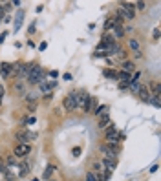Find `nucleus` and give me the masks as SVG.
I'll list each match as a JSON object with an SVG mask.
<instances>
[{
  "mask_svg": "<svg viewBox=\"0 0 161 181\" xmlns=\"http://www.w3.org/2000/svg\"><path fill=\"white\" fill-rule=\"evenodd\" d=\"M148 103H150V104H154V106H159V95H150Z\"/></svg>",
  "mask_w": 161,
  "mask_h": 181,
  "instance_id": "22",
  "label": "nucleus"
},
{
  "mask_svg": "<svg viewBox=\"0 0 161 181\" xmlns=\"http://www.w3.org/2000/svg\"><path fill=\"white\" fill-rule=\"evenodd\" d=\"M22 18H24V11L20 9V11H18V15H16V18H15V22H13V24H15V31H18V29H20V26H22Z\"/></svg>",
  "mask_w": 161,
  "mask_h": 181,
  "instance_id": "13",
  "label": "nucleus"
},
{
  "mask_svg": "<svg viewBox=\"0 0 161 181\" xmlns=\"http://www.w3.org/2000/svg\"><path fill=\"white\" fill-rule=\"evenodd\" d=\"M35 115H31V117H27V119H24V125H35Z\"/></svg>",
  "mask_w": 161,
  "mask_h": 181,
  "instance_id": "25",
  "label": "nucleus"
},
{
  "mask_svg": "<svg viewBox=\"0 0 161 181\" xmlns=\"http://www.w3.org/2000/svg\"><path fill=\"white\" fill-rule=\"evenodd\" d=\"M115 26H119V24L115 22V18H106V22H104V29H112V27H115Z\"/></svg>",
  "mask_w": 161,
  "mask_h": 181,
  "instance_id": "18",
  "label": "nucleus"
},
{
  "mask_svg": "<svg viewBox=\"0 0 161 181\" xmlns=\"http://www.w3.org/2000/svg\"><path fill=\"white\" fill-rule=\"evenodd\" d=\"M101 152L104 154V157L114 159V161L119 157V147H117V145H110V143H106V145L101 147Z\"/></svg>",
  "mask_w": 161,
  "mask_h": 181,
  "instance_id": "3",
  "label": "nucleus"
},
{
  "mask_svg": "<svg viewBox=\"0 0 161 181\" xmlns=\"http://www.w3.org/2000/svg\"><path fill=\"white\" fill-rule=\"evenodd\" d=\"M90 101H92V97L86 92H81L79 93V99H77V108H81L84 112H90Z\"/></svg>",
  "mask_w": 161,
  "mask_h": 181,
  "instance_id": "6",
  "label": "nucleus"
},
{
  "mask_svg": "<svg viewBox=\"0 0 161 181\" xmlns=\"http://www.w3.org/2000/svg\"><path fill=\"white\" fill-rule=\"evenodd\" d=\"M46 48H48V44H46V42H40V46H38V49H40V51H44Z\"/></svg>",
  "mask_w": 161,
  "mask_h": 181,
  "instance_id": "31",
  "label": "nucleus"
},
{
  "mask_svg": "<svg viewBox=\"0 0 161 181\" xmlns=\"http://www.w3.org/2000/svg\"><path fill=\"white\" fill-rule=\"evenodd\" d=\"M125 57H126V53H125V51L121 49V51L117 53V59H121V60H125Z\"/></svg>",
  "mask_w": 161,
  "mask_h": 181,
  "instance_id": "29",
  "label": "nucleus"
},
{
  "mask_svg": "<svg viewBox=\"0 0 161 181\" xmlns=\"http://www.w3.org/2000/svg\"><path fill=\"white\" fill-rule=\"evenodd\" d=\"M117 79L123 81V84H128L132 77H130V73H126V71H119V73H117Z\"/></svg>",
  "mask_w": 161,
  "mask_h": 181,
  "instance_id": "15",
  "label": "nucleus"
},
{
  "mask_svg": "<svg viewBox=\"0 0 161 181\" xmlns=\"http://www.w3.org/2000/svg\"><path fill=\"white\" fill-rule=\"evenodd\" d=\"M11 7H13V4H11V2H9V4H4V9H2V11H4V13H7V11H11Z\"/></svg>",
  "mask_w": 161,
  "mask_h": 181,
  "instance_id": "27",
  "label": "nucleus"
},
{
  "mask_svg": "<svg viewBox=\"0 0 161 181\" xmlns=\"http://www.w3.org/2000/svg\"><path fill=\"white\" fill-rule=\"evenodd\" d=\"M114 29H115V37H117V38H121V37H123V33H125V29H123L121 26H115Z\"/></svg>",
  "mask_w": 161,
  "mask_h": 181,
  "instance_id": "23",
  "label": "nucleus"
},
{
  "mask_svg": "<svg viewBox=\"0 0 161 181\" xmlns=\"http://www.w3.org/2000/svg\"><path fill=\"white\" fill-rule=\"evenodd\" d=\"M145 5H147L145 2H136V4H134V7H137L139 11H143V9H145Z\"/></svg>",
  "mask_w": 161,
  "mask_h": 181,
  "instance_id": "26",
  "label": "nucleus"
},
{
  "mask_svg": "<svg viewBox=\"0 0 161 181\" xmlns=\"http://www.w3.org/2000/svg\"><path fill=\"white\" fill-rule=\"evenodd\" d=\"M117 15H119L123 20H134V16H136V7H134V4H130V2H121Z\"/></svg>",
  "mask_w": 161,
  "mask_h": 181,
  "instance_id": "1",
  "label": "nucleus"
},
{
  "mask_svg": "<svg viewBox=\"0 0 161 181\" xmlns=\"http://www.w3.org/2000/svg\"><path fill=\"white\" fill-rule=\"evenodd\" d=\"M110 126H112L110 117H108V115H103L101 121H99V128H101V130H106V128H110Z\"/></svg>",
  "mask_w": 161,
  "mask_h": 181,
  "instance_id": "12",
  "label": "nucleus"
},
{
  "mask_svg": "<svg viewBox=\"0 0 161 181\" xmlns=\"http://www.w3.org/2000/svg\"><path fill=\"white\" fill-rule=\"evenodd\" d=\"M27 31H29V33H33V31H35V24H31V26L27 27Z\"/></svg>",
  "mask_w": 161,
  "mask_h": 181,
  "instance_id": "35",
  "label": "nucleus"
},
{
  "mask_svg": "<svg viewBox=\"0 0 161 181\" xmlns=\"http://www.w3.org/2000/svg\"><path fill=\"white\" fill-rule=\"evenodd\" d=\"M15 90H16L18 93H24V84H22V82H16V84H15Z\"/></svg>",
  "mask_w": 161,
  "mask_h": 181,
  "instance_id": "24",
  "label": "nucleus"
},
{
  "mask_svg": "<svg viewBox=\"0 0 161 181\" xmlns=\"http://www.w3.org/2000/svg\"><path fill=\"white\" fill-rule=\"evenodd\" d=\"M53 170H55V167H53V165H49V167L44 170V174H42V176H44V179H49V176L53 174Z\"/></svg>",
  "mask_w": 161,
  "mask_h": 181,
  "instance_id": "20",
  "label": "nucleus"
},
{
  "mask_svg": "<svg viewBox=\"0 0 161 181\" xmlns=\"http://www.w3.org/2000/svg\"><path fill=\"white\" fill-rule=\"evenodd\" d=\"M128 46H130L132 51H139V48H141V46H139V40H136V38H130V40H128Z\"/></svg>",
  "mask_w": 161,
  "mask_h": 181,
  "instance_id": "17",
  "label": "nucleus"
},
{
  "mask_svg": "<svg viewBox=\"0 0 161 181\" xmlns=\"http://www.w3.org/2000/svg\"><path fill=\"white\" fill-rule=\"evenodd\" d=\"M77 99H79V92H71L70 95L64 97V110L66 112H73L77 108Z\"/></svg>",
  "mask_w": 161,
  "mask_h": 181,
  "instance_id": "4",
  "label": "nucleus"
},
{
  "mask_svg": "<svg viewBox=\"0 0 161 181\" xmlns=\"http://www.w3.org/2000/svg\"><path fill=\"white\" fill-rule=\"evenodd\" d=\"M152 35H154V38H159V27H156V29L152 31Z\"/></svg>",
  "mask_w": 161,
  "mask_h": 181,
  "instance_id": "30",
  "label": "nucleus"
},
{
  "mask_svg": "<svg viewBox=\"0 0 161 181\" xmlns=\"http://www.w3.org/2000/svg\"><path fill=\"white\" fill-rule=\"evenodd\" d=\"M27 84H38L42 79H44V70L38 66V64H31L29 68V73H27Z\"/></svg>",
  "mask_w": 161,
  "mask_h": 181,
  "instance_id": "2",
  "label": "nucleus"
},
{
  "mask_svg": "<svg viewBox=\"0 0 161 181\" xmlns=\"http://www.w3.org/2000/svg\"><path fill=\"white\" fill-rule=\"evenodd\" d=\"M55 86H57V81H44V79H42V81L38 82V88H40L42 93H51V90H53Z\"/></svg>",
  "mask_w": 161,
  "mask_h": 181,
  "instance_id": "8",
  "label": "nucleus"
},
{
  "mask_svg": "<svg viewBox=\"0 0 161 181\" xmlns=\"http://www.w3.org/2000/svg\"><path fill=\"white\" fill-rule=\"evenodd\" d=\"M5 37H7V33H2V35H0V44H2L4 40H5Z\"/></svg>",
  "mask_w": 161,
  "mask_h": 181,
  "instance_id": "34",
  "label": "nucleus"
},
{
  "mask_svg": "<svg viewBox=\"0 0 161 181\" xmlns=\"http://www.w3.org/2000/svg\"><path fill=\"white\" fill-rule=\"evenodd\" d=\"M7 163L13 165V163H15V156H9V157H7Z\"/></svg>",
  "mask_w": 161,
  "mask_h": 181,
  "instance_id": "33",
  "label": "nucleus"
},
{
  "mask_svg": "<svg viewBox=\"0 0 161 181\" xmlns=\"http://www.w3.org/2000/svg\"><path fill=\"white\" fill-rule=\"evenodd\" d=\"M106 139L110 145H117L123 139V134H119V130L115 126H110V128H106Z\"/></svg>",
  "mask_w": 161,
  "mask_h": 181,
  "instance_id": "5",
  "label": "nucleus"
},
{
  "mask_svg": "<svg viewBox=\"0 0 161 181\" xmlns=\"http://www.w3.org/2000/svg\"><path fill=\"white\" fill-rule=\"evenodd\" d=\"M103 167L112 172V170L115 168V161H114V159H108V157H103Z\"/></svg>",
  "mask_w": 161,
  "mask_h": 181,
  "instance_id": "14",
  "label": "nucleus"
},
{
  "mask_svg": "<svg viewBox=\"0 0 161 181\" xmlns=\"http://www.w3.org/2000/svg\"><path fill=\"white\" fill-rule=\"evenodd\" d=\"M31 152V147L29 145H24V143H18L16 147H15V157H26L27 154Z\"/></svg>",
  "mask_w": 161,
  "mask_h": 181,
  "instance_id": "7",
  "label": "nucleus"
},
{
  "mask_svg": "<svg viewBox=\"0 0 161 181\" xmlns=\"http://www.w3.org/2000/svg\"><path fill=\"white\" fill-rule=\"evenodd\" d=\"M104 77H108V79H117V73H115L114 70H104Z\"/></svg>",
  "mask_w": 161,
  "mask_h": 181,
  "instance_id": "21",
  "label": "nucleus"
},
{
  "mask_svg": "<svg viewBox=\"0 0 161 181\" xmlns=\"http://www.w3.org/2000/svg\"><path fill=\"white\" fill-rule=\"evenodd\" d=\"M0 73H2L4 77L11 75V73H13V64H9V62H2V64H0Z\"/></svg>",
  "mask_w": 161,
  "mask_h": 181,
  "instance_id": "10",
  "label": "nucleus"
},
{
  "mask_svg": "<svg viewBox=\"0 0 161 181\" xmlns=\"http://www.w3.org/2000/svg\"><path fill=\"white\" fill-rule=\"evenodd\" d=\"M123 71H126V73L134 71V62H130V60H125V62H123Z\"/></svg>",
  "mask_w": 161,
  "mask_h": 181,
  "instance_id": "19",
  "label": "nucleus"
},
{
  "mask_svg": "<svg viewBox=\"0 0 161 181\" xmlns=\"http://www.w3.org/2000/svg\"><path fill=\"white\" fill-rule=\"evenodd\" d=\"M137 95H139L143 101H147V103H148V99H150V92H148V88H147V86H141V88L137 90Z\"/></svg>",
  "mask_w": 161,
  "mask_h": 181,
  "instance_id": "11",
  "label": "nucleus"
},
{
  "mask_svg": "<svg viewBox=\"0 0 161 181\" xmlns=\"http://www.w3.org/2000/svg\"><path fill=\"white\" fill-rule=\"evenodd\" d=\"M35 137H37V136L31 134V132H18V134H16L18 143H24V145H29V141H33Z\"/></svg>",
  "mask_w": 161,
  "mask_h": 181,
  "instance_id": "9",
  "label": "nucleus"
},
{
  "mask_svg": "<svg viewBox=\"0 0 161 181\" xmlns=\"http://www.w3.org/2000/svg\"><path fill=\"white\" fill-rule=\"evenodd\" d=\"M86 181H97V179H95V174H93V172L86 174Z\"/></svg>",
  "mask_w": 161,
  "mask_h": 181,
  "instance_id": "28",
  "label": "nucleus"
},
{
  "mask_svg": "<svg viewBox=\"0 0 161 181\" xmlns=\"http://www.w3.org/2000/svg\"><path fill=\"white\" fill-rule=\"evenodd\" d=\"M93 114H95L97 117H103V115H106V114H108V106H106V104H101Z\"/></svg>",
  "mask_w": 161,
  "mask_h": 181,
  "instance_id": "16",
  "label": "nucleus"
},
{
  "mask_svg": "<svg viewBox=\"0 0 161 181\" xmlns=\"http://www.w3.org/2000/svg\"><path fill=\"white\" fill-rule=\"evenodd\" d=\"M4 93H5V92H4V86H0V104H2V99H4Z\"/></svg>",
  "mask_w": 161,
  "mask_h": 181,
  "instance_id": "32",
  "label": "nucleus"
}]
</instances>
